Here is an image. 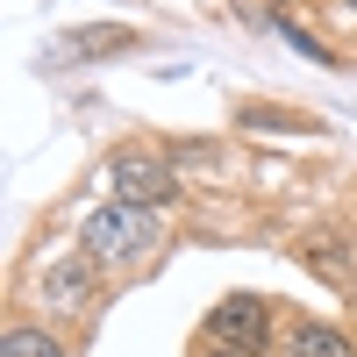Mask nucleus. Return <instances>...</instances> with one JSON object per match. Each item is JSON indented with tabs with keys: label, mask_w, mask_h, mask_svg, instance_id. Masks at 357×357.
Listing matches in <instances>:
<instances>
[{
	"label": "nucleus",
	"mask_w": 357,
	"mask_h": 357,
	"mask_svg": "<svg viewBox=\"0 0 357 357\" xmlns=\"http://www.w3.org/2000/svg\"><path fill=\"white\" fill-rule=\"evenodd\" d=\"M79 250L93 257L100 272L129 279V272H143V264L165 250V215H158V207H122V200H107V207H93V215H86Z\"/></svg>",
	"instance_id": "nucleus-1"
},
{
	"label": "nucleus",
	"mask_w": 357,
	"mask_h": 357,
	"mask_svg": "<svg viewBox=\"0 0 357 357\" xmlns=\"http://www.w3.org/2000/svg\"><path fill=\"white\" fill-rule=\"evenodd\" d=\"M100 186H107V200H122V207H158V215H172V200H178V172H172L165 151H143V143H129V151L107 158Z\"/></svg>",
	"instance_id": "nucleus-2"
},
{
	"label": "nucleus",
	"mask_w": 357,
	"mask_h": 357,
	"mask_svg": "<svg viewBox=\"0 0 357 357\" xmlns=\"http://www.w3.org/2000/svg\"><path fill=\"white\" fill-rule=\"evenodd\" d=\"M200 343L236 350V357H272V301H257V293H222V301L200 314Z\"/></svg>",
	"instance_id": "nucleus-3"
},
{
	"label": "nucleus",
	"mask_w": 357,
	"mask_h": 357,
	"mask_svg": "<svg viewBox=\"0 0 357 357\" xmlns=\"http://www.w3.org/2000/svg\"><path fill=\"white\" fill-rule=\"evenodd\" d=\"M36 293H43L50 314H86L93 293H100V264L86 257V250H65V257H50L43 272H36Z\"/></svg>",
	"instance_id": "nucleus-4"
},
{
	"label": "nucleus",
	"mask_w": 357,
	"mask_h": 357,
	"mask_svg": "<svg viewBox=\"0 0 357 357\" xmlns=\"http://www.w3.org/2000/svg\"><path fill=\"white\" fill-rule=\"evenodd\" d=\"M279 357H357V343H350V329H336V321L301 314V321H286V350Z\"/></svg>",
	"instance_id": "nucleus-5"
},
{
	"label": "nucleus",
	"mask_w": 357,
	"mask_h": 357,
	"mask_svg": "<svg viewBox=\"0 0 357 357\" xmlns=\"http://www.w3.org/2000/svg\"><path fill=\"white\" fill-rule=\"evenodd\" d=\"M307 257V272H321L329 286H343V293H357V250L343 243V236H314V243L301 250Z\"/></svg>",
	"instance_id": "nucleus-6"
},
{
	"label": "nucleus",
	"mask_w": 357,
	"mask_h": 357,
	"mask_svg": "<svg viewBox=\"0 0 357 357\" xmlns=\"http://www.w3.org/2000/svg\"><path fill=\"white\" fill-rule=\"evenodd\" d=\"M0 357H72V343L50 336L43 321H15V329L0 336Z\"/></svg>",
	"instance_id": "nucleus-7"
},
{
	"label": "nucleus",
	"mask_w": 357,
	"mask_h": 357,
	"mask_svg": "<svg viewBox=\"0 0 357 357\" xmlns=\"http://www.w3.org/2000/svg\"><path fill=\"white\" fill-rule=\"evenodd\" d=\"M236 129H243V136H301L307 122H301V114H286V107H243V114H236Z\"/></svg>",
	"instance_id": "nucleus-8"
},
{
	"label": "nucleus",
	"mask_w": 357,
	"mask_h": 357,
	"mask_svg": "<svg viewBox=\"0 0 357 357\" xmlns=\"http://www.w3.org/2000/svg\"><path fill=\"white\" fill-rule=\"evenodd\" d=\"M129 43H136L129 29H100V36H79V43H65L57 57H93V50H129Z\"/></svg>",
	"instance_id": "nucleus-9"
},
{
	"label": "nucleus",
	"mask_w": 357,
	"mask_h": 357,
	"mask_svg": "<svg viewBox=\"0 0 357 357\" xmlns=\"http://www.w3.org/2000/svg\"><path fill=\"white\" fill-rule=\"evenodd\" d=\"M279 36H286L293 50H307V57H314V65H336V50H329V43H314V36H307V29H301V22H279Z\"/></svg>",
	"instance_id": "nucleus-10"
},
{
	"label": "nucleus",
	"mask_w": 357,
	"mask_h": 357,
	"mask_svg": "<svg viewBox=\"0 0 357 357\" xmlns=\"http://www.w3.org/2000/svg\"><path fill=\"white\" fill-rule=\"evenodd\" d=\"M200 357H236V350H215V343H200Z\"/></svg>",
	"instance_id": "nucleus-11"
},
{
	"label": "nucleus",
	"mask_w": 357,
	"mask_h": 357,
	"mask_svg": "<svg viewBox=\"0 0 357 357\" xmlns=\"http://www.w3.org/2000/svg\"><path fill=\"white\" fill-rule=\"evenodd\" d=\"M343 8H350V15H357V0H343Z\"/></svg>",
	"instance_id": "nucleus-12"
}]
</instances>
